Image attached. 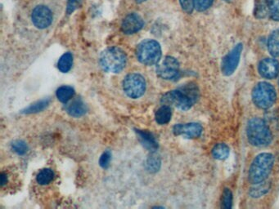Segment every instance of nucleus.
<instances>
[{
	"mask_svg": "<svg viewBox=\"0 0 279 209\" xmlns=\"http://www.w3.org/2000/svg\"><path fill=\"white\" fill-rule=\"evenodd\" d=\"M31 20L35 27L38 29H45L52 24V12L46 6H36L32 11Z\"/></svg>",
	"mask_w": 279,
	"mask_h": 209,
	"instance_id": "nucleus-10",
	"label": "nucleus"
},
{
	"mask_svg": "<svg viewBox=\"0 0 279 209\" xmlns=\"http://www.w3.org/2000/svg\"><path fill=\"white\" fill-rule=\"evenodd\" d=\"M140 142L146 149L155 151L158 148V143L154 136L147 130H136Z\"/></svg>",
	"mask_w": 279,
	"mask_h": 209,
	"instance_id": "nucleus-14",
	"label": "nucleus"
},
{
	"mask_svg": "<svg viewBox=\"0 0 279 209\" xmlns=\"http://www.w3.org/2000/svg\"><path fill=\"white\" fill-rule=\"evenodd\" d=\"M12 149H13V151L19 154V155H23V154H25L27 152L28 146L25 142L21 141V140H18V141H16L12 144Z\"/></svg>",
	"mask_w": 279,
	"mask_h": 209,
	"instance_id": "nucleus-26",
	"label": "nucleus"
},
{
	"mask_svg": "<svg viewBox=\"0 0 279 209\" xmlns=\"http://www.w3.org/2000/svg\"></svg>",
	"mask_w": 279,
	"mask_h": 209,
	"instance_id": "nucleus-34",
	"label": "nucleus"
},
{
	"mask_svg": "<svg viewBox=\"0 0 279 209\" xmlns=\"http://www.w3.org/2000/svg\"><path fill=\"white\" fill-rule=\"evenodd\" d=\"M242 48L243 47H242V43H238L223 59L221 70L225 76L232 75L235 72V70H237L238 64H239Z\"/></svg>",
	"mask_w": 279,
	"mask_h": 209,
	"instance_id": "nucleus-9",
	"label": "nucleus"
},
{
	"mask_svg": "<svg viewBox=\"0 0 279 209\" xmlns=\"http://www.w3.org/2000/svg\"><path fill=\"white\" fill-rule=\"evenodd\" d=\"M277 94L275 88L270 84L260 82L252 91V100L257 107L269 109L276 102Z\"/></svg>",
	"mask_w": 279,
	"mask_h": 209,
	"instance_id": "nucleus-6",
	"label": "nucleus"
},
{
	"mask_svg": "<svg viewBox=\"0 0 279 209\" xmlns=\"http://www.w3.org/2000/svg\"><path fill=\"white\" fill-rule=\"evenodd\" d=\"M81 1L82 0H68V8H67L68 14H71L75 9L80 8Z\"/></svg>",
	"mask_w": 279,
	"mask_h": 209,
	"instance_id": "nucleus-31",
	"label": "nucleus"
},
{
	"mask_svg": "<svg viewBox=\"0 0 279 209\" xmlns=\"http://www.w3.org/2000/svg\"><path fill=\"white\" fill-rule=\"evenodd\" d=\"M259 72L265 79H274L279 74V63L275 59L266 58L259 64Z\"/></svg>",
	"mask_w": 279,
	"mask_h": 209,
	"instance_id": "nucleus-13",
	"label": "nucleus"
},
{
	"mask_svg": "<svg viewBox=\"0 0 279 209\" xmlns=\"http://www.w3.org/2000/svg\"><path fill=\"white\" fill-rule=\"evenodd\" d=\"M274 157L269 153L257 155L249 169V181L252 184H258L266 180L274 166Z\"/></svg>",
	"mask_w": 279,
	"mask_h": 209,
	"instance_id": "nucleus-3",
	"label": "nucleus"
},
{
	"mask_svg": "<svg viewBox=\"0 0 279 209\" xmlns=\"http://www.w3.org/2000/svg\"><path fill=\"white\" fill-rule=\"evenodd\" d=\"M157 74L163 80H175L180 74V63L172 57H166L157 65Z\"/></svg>",
	"mask_w": 279,
	"mask_h": 209,
	"instance_id": "nucleus-8",
	"label": "nucleus"
},
{
	"mask_svg": "<svg viewBox=\"0 0 279 209\" xmlns=\"http://www.w3.org/2000/svg\"><path fill=\"white\" fill-rule=\"evenodd\" d=\"M111 160H112V154L111 152L107 151L104 152L103 154H102V156L100 158L99 165L102 168H107L109 167L110 163H111Z\"/></svg>",
	"mask_w": 279,
	"mask_h": 209,
	"instance_id": "nucleus-29",
	"label": "nucleus"
},
{
	"mask_svg": "<svg viewBox=\"0 0 279 209\" xmlns=\"http://www.w3.org/2000/svg\"><path fill=\"white\" fill-rule=\"evenodd\" d=\"M144 25L142 18L137 13H130L125 17L121 24V30L125 35L139 32Z\"/></svg>",
	"mask_w": 279,
	"mask_h": 209,
	"instance_id": "nucleus-12",
	"label": "nucleus"
},
{
	"mask_svg": "<svg viewBox=\"0 0 279 209\" xmlns=\"http://www.w3.org/2000/svg\"><path fill=\"white\" fill-rule=\"evenodd\" d=\"M144 1H147V0H135V2L138 3H142V2H144Z\"/></svg>",
	"mask_w": 279,
	"mask_h": 209,
	"instance_id": "nucleus-33",
	"label": "nucleus"
},
{
	"mask_svg": "<svg viewBox=\"0 0 279 209\" xmlns=\"http://www.w3.org/2000/svg\"><path fill=\"white\" fill-rule=\"evenodd\" d=\"M67 112L72 117L79 118L85 115L87 107L81 99H75L66 107Z\"/></svg>",
	"mask_w": 279,
	"mask_h": 209,
	"instance_id": "nucleus-15",
	"label": "nucleus"
},
{
	"mask_svg": "<svg viewBox=\"0 0 279 209\" xmlns=\"http://www.w3.org/2000/svg\"><path fill=\"white\" fill-rule=\"evenodd\" d=\"M53 177H54V172H52V170L50 168H45L38 173L36 181L39 184L45 186L49 184L53 180Z\"/></svg>",
	"mask_w": 279,
	"mask_h": 209,
	"instance_id": "nucleus-22",
	"label": "nucleus"
},
{
	"mask_svg": "<svg viewBox=\"0 0 279 209\" xmlns=\"http://www.w3.org/2000/svg\"><path fill=\"white\" fill-rule=\"evenodd\" d=\"M199 97L198 87L193 84H187L178 89L167 92L162 97V102L166 105H173L179 110H189Z\"/></svg>",
	"mask_w": 279,
	"mask_h": 209,
	"instance_id": "nucleus-1",
	"label": "nucleus"
},
{
	"mask_svg": "<svg viewBox=\"0 0 279 209\" xmlns=\"http://www.w3.org/2000/svg\"><path fill=\"white\" fill-rule=\"evenodd\" d=\"M171 117H172V110L170 106L166 104H164L162 107L159 108L155 115L156 121L157 124L161 125L168 124L171 120Z\"/></svg>",
	"mask_w": 279,
	"mask_h": 209,
	"instance_id": "nucleus-16",
	"label": "nucleus"
},
{
	"mask_svg": "<svg viewBox=\"0 0 279 209\" xmlns=\"http://www.w3.org/2000/svg\"><path fill=\"white\" fill-rule=\"evenodd\" d=\"M49 99H44L39 102H35L34 104H30L29 107L23 110V113L25 114H33V113L40 112L45 110L47 105L49 104Z\"/></svg>",
	"mask_w": 279,
	"mask_h": 209,
	"instance_id": "nucleus-23",
	"label": "nucleus"
},
{
	"mask_svg": "<svg viewBox=\"0 0 279 209\" xmlns=\"http://www.w3.org/2000/svg\"><path fill=\"white\" fill-rule=\"evenodd\" d=\"M7 183V176L4 173L1 174V185L3 187Z\"/></svg>",
	"mask_w": 279,
	"mask_h": 209,
	"instance_id": "nucleus-32",
	"label": "nucleus"
},
{
	"mask_svg": "<svg viewBox=\"0 0 279 209\" xmlns=\"http://www.w3.org/2000/svg\"><path fill=\"white\" fill-rule=\"evenodd\" d=\"M136 56L143 65H156L162 58V47L156 40H143L138 45Z\"/></svg>",
	"mask_w": 279,
	"mask_h": 209,
	"instance_id": "nucleus-5",
	"label": "nucleus"
},
{
	"mask_svg": "<svg viewBox=\"0 0 279 209\" xmlns=\"http://www.w3.org/2000/svg\"><path fill=\"white\" fill-rule=\"evenodd\" d=\"M232 193L230 189H225L222 194L221 204L223 209H230L232 208Z\"/></svg>",
	"mask_w": 279,
	"mask_h": 209,
	"instance_id": "nucleus-25",
	"label": "nucleus"
},
{
	"mask_svg": "<svg viewBox=\"0 0 279 209\" xmlns=\"http://www.w3.org/2000/svg\"><path fill=\"white\" fill-rule=\"evenodd\" d=\"M123 90L128 97L137 99L142 97L146 91V81L142 75L137 73L128 75L123 81Z\"/></svg>",
	"mask_w": 279,
	"mask_h": 209,
	"instance_id": "nucleus-7",
	"label": "nucleus"
},
{
	"mask_svg": "<svg viewBox=\"0 0 279 209\" xmlns=\"http://www.w3.org/2000/svg\"><path fill=\"white\" fill-rule=\"evenodd\" d=\"M73 65V56L70 52L64 53L58 61V67L61 72L68 73Z\"/></svg>",
	"mask_w": 279,
	"mask_h": 209,
	"instance_id": "nucleus-19",
	"label": "nucleus"
},
{
	"mask_svg": "<svg viewBox=\"0 0 279 209\" xmlns=\"http://www.w3.org/2000/svg\"><path fill=\"white\" fill-rule=\"evenodd\" d=\"M180 3L185 13H192L195 7V0H180Z\"/></svg>",
	"mask_w": 279,
	"mask_h": 209,
	"instance_id": "nucleus-30",
	"label": "nucleus"
},
{
	"mask_svg": "<svg viewBox=\"0 0 279 209\" xmlns=\"http://www.w3.org/2000/svg\"><path fill=\"white\" fill-rule=\"evenodd\" d=\"M161 167V160L157 155H152L147 160V167L151 172H157Z\"/></svg>",
	"mask_w": 279,
	"mask_h": 209,
	"instance_id": "nucleus-27",
	"label": "nucleus"
},
{
	"mask_svg": "<svg viewBox=\"0 0 279 209\" xmlns=\"http://www.w3.org/2000/svg\"><path fill=\"white\" fill-rule=\"evenodd\" d=\"M100 65L107 72H120L126 65V55L119 47H108L100 56Z\"/></svg>",
	"mask_w": 279,
	"mask_h": 209,
	"instance_id": "nucleus-4",
	"label": "nucleus"
},
{
	"mask_svg": "<svg viewBox=\"0 0 279 209\" xmlns=\"http://www.w3.org/2000/svg\"><path fill=\"white\" fill-rule=\"evenodd\" d=\"M247 134L250 143L255 146H266L273 139L271 131L264 120L254 118L247 124Z\"/></svg>",
	"mask_w": 279,
	"mask_h": 209,
	"instance_id": "nucleus-2",
	"label": "nucleus"
},
{
	"mask_svg": "<svg viewBox=\"0 0 279 209\" xmlns=\"http://www.w3.org/2000/svg\"><path fill=\"white\" fill-rule=\"evenodd\" d=\"M255 185H256V187H253L250 190V194H251L252 197H255V198L261 197L262 195L266 194L267 192L269 191V188H270L269 183H265L264 182Z\"/></svg>",
	"mask_w": 279,
	"mask_h": 209,
	"instance_id": "nucleus-24",
	"label": "nucleus"
},
{
	"mask_svg": "<svg viewBox=\"0 0 279 209\" xmlns=\"http://www.w3.org/2000/svg\"><path fill=\"white\" fill-rule=\"evenodd\" d=\"M268 49L273 57H279V29L273 31L269 36Z\"/></svg>",
	"mask_w": 279,
	"mask_h": 209,
	"instance_id": "nucleus-17",
	"label": "nucleus"
},
{
	"mask_svg": "<svg viewBox=\"0 0 279 209\" xmlns=\"http://www.w3.org/2000/svg\"><path fill=\"white\" fill-rule=\"evenodd\" d=\"M202 125L197 123H189V124H180L176 125L173 127V132L176 136H184V137L194 139L197 138L202 135Z\"/></svg>",
	"mask_w": 279,
	"mask_h": 209,
	"instance_id": "nucleus-11",
	"label": "nucleus"
},
{
	"mask_svg": "<svg viewBox=\"0 0 279 209\" xmlns=\"http://www.w3.org/2000/svg\"><path fill=\"white\" fill-rule=\"evenodd\" d=\"M230 149L227 145L219 143L214 146L212 149V155L218 160H224L230 155Z\"/></svg>",
	"mask_w": 279,
	"mask_h": 209,
	"instance_id": "nucleus-18",
	"label": "nucleus"
},
{
	"mask_svg": "<svg viewBox=\"0 0 279 209\" xmlns=\"http://www.w3.org/2000/svg\"><path fill=\"white\" fill-rule=\"evenodd\" d=\"M57 97L58 99L63 103H67V102L74 97L75 95V90L72 87L70 86H63L58 88L57 91Z\"/></svg>",
	"mask_w": 279,
	"mask_h": 209,
	"instance_id": "nucleus-21",
	"label": "nucleus"
},
{
	"mask_svg": "<svg viewBox=\"0 0 279 209\" xmlns=\"http://www.w3.org/2000/svg\"><path fill=\"white\" fill-rule=\"evenodd\" d=\"M267 14L274 21H279V0H265Z\"/></svg>",
	"mask_w": 279,
	"mask_h": 209,
	"instance_id": "nucleus-20",
	"label": "nucleus"
},
{
	"mask_svg": "<svg viewBox=\"0 0 279 209\" xmlns=\"http://www.w3.org/2000/svg\"><path fill=\"white\" fill-rule=\"evenodd\" d=\"M213 0H195V7L200 12L207 10L212 5Z\"/></svg>",
	"mask_w": 279,
	"mask_h": 209,
	"instance_id": "nucleus-28",
	"label": "nucleus"
}]
</instances>
